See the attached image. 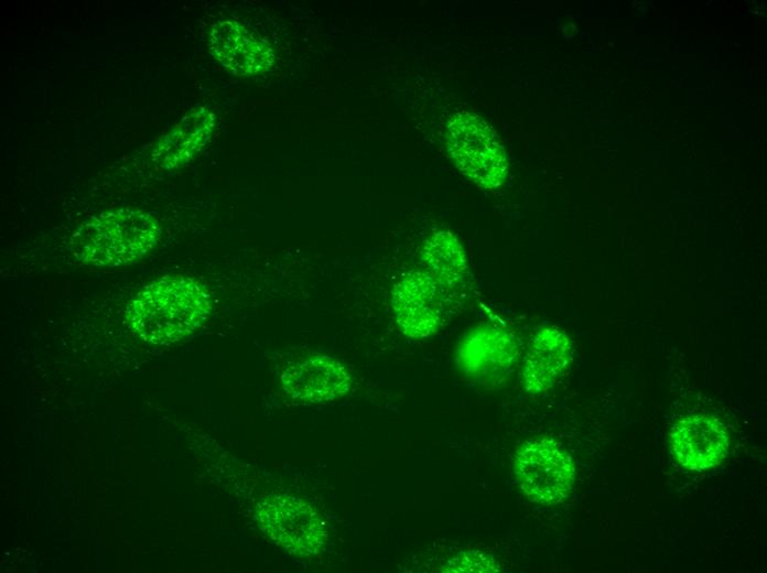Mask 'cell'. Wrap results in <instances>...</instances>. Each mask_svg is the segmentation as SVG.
<instances>
[{
	"label": "cell",
	"instance_id": "cell-8",
	"mask_svg": "<svg viewBox=\"0 0 767 573\" xmlns=\"http://www.w3.org/2000/svg\"><path fill=\"white\" fill-rule=\"evenodd\" d=\"M208 43L215 58L235 75H258L267 72L274 63L272 46L233 20H219L214 23Z\"/></svg>",
	"mask_w": 767,
	"mask_h": 573
},
{
	"label": "cell",
	"instance_id": "cell-11",
	"mask_svg": "<svg viewBox=\"0 0 767 573\" xmlns=\"http://www.w3.org/2000/svg\"><path fill=\"white\" fill-rule=\"evenodd\" d=\"M215 122L209 108H194L156 142L152 151L153 162L163 169L184 165L207 143Z\"/></svg>",
	"mask_w": 767,
	"mask_h": 573
},
{
	"label": "cell",
	"instance_id": "cell-5",
	"mask_svg": "<svg viewBox=\"0 0 767 573\" xmlns=\"http://www.w3.org/2000/svg\"><path fill=\"white\" fill-rule=\"evenodd\" d=\"M514 473L528 499L541 505L565 500L575 479L571 456L561 444L548 437L528 441L517 450Z\"/></svg>",
	"mask_w": 767,
	"mask_h": 573
},
{
	"label": "cell",
	"instance_id": "cell-9",
	"mask_svg": "<svg viewBox=\"0 0 767 573\" xmlns=\"http://www.w3.org/2000/svg\"><path fill=\"white\" fill-rule=\"evenodd\" d=\"M669 443L676 460L683 467L703 471L724 460L730 440L725 426L716 418L694 414L673 425Z\"/></svg>",
	"mask_w": 767,
	"mask_h": 573
},
{
	"label": "cell",
	"instance_id": "cell-3",
	"mask_svg": "<svg viewBox=\"0 0 767 573\" xmlns=\"http://www.w3.org/2000/svg\"><path fill=\"white\" fill-rule=\"evenodd\" d=\"M446 147L461 173L482 188L500 186L508 161L495 130L479 116L455 113L447 122Z\"/></svg>",
	"mask_w": 767,
	"mask_h": 573
},
{
	"label": "cell",
	"instance_id": "cell-7",
	"mask_svg": "<svg viewBox=\"0 0 767 573\" xmlns=\"http://www.w3.org/2000/svg\"><path fill=\"white\" fill-rule=\"evenodd\" d=\"M283 391L304 403H324L345 396L352 378L336 358L315 355L287 367L280 377Z\"/></svg>",
	"mask_w": 767,
	"mask_h": 573
},
{
	"label": "cell",
	"instance_id": "cell-10",
	"mask_svg": "<svg viewBox=\"0 0 767 573\" xmlns=\"http://www.w3.org/2000/svg\"><path fill=\"white\" fill-rule=\"evenodd\" d=\"M572 360V344L557 327H545L531 338L522 366L521 380L529 393L549 390Z\"/></svg>",
	"mask_w": 767,
	"mask_h": 573
},
{
	"label": "cell",
	"instance_id": "cell-6",
	"mask_svg": "<svg viewBox=\"0 0 767 573\" xmlns=\"http://www.w3.org/2000/svg\"><path fill=\"white\" fill-rule=\"evenodd\" d=\"M451 301L452 295L428 271L403 274L391 293L396 323L410 338H424L437 332Z\"/></svg>",
	"mask_w": 767,
	"mask_h": 573
},
{
	"label": "cell",
	"instance_id": "cell-4",
	"mask_svg": "<svg viewBox=\"0 0 767 573\" xmlns=\"http://www.w3.org/2000/svg\"><path fill=\"white\" fill-rule=\"evenodd\" d=\"M257 521L274 544L292 555H315L327 540L321 515L296 496L278 494L266 498L257 507Z\"/></svg>",
	"mask_w": 767,
	"mask_h": 573
},
{
	"label": "cell",
	"instance_id": "cell-12",
	"mask_svg": "<svg viewBox=\"0 0 767 573\" xmlns=\"http://www.w3.org/2000/svg\"><path fill=\"white\" fill-rule=\"evenodd\" d=\"M421 258L426 271L451 294L468 277V263L458 239L447 230H439L424 241Z\"/></svg>",
	"mask_w": 767,
	"mask_h": 573
},
{
	"label": "cell",
	"instance_id": "cell-1",
	"mask_svg": "<svg viewBox=\"0 0 767 573\" xmlns=\"http://www.w3.org/2000/svg\"><path fill=\"white\" fill-rule=\"evenodd\" d=\"M212 299L198 281L175 274L144 286L132 301L133 331L153 344H171L192 334L208 317Z\"/></svg>",
	"mask_w": 767,
	"mask_h": 573
},
{
	"label": "cell",
	"instance_id": "cell-2",
	"mask_svg": "<svg viewBox=\"0 0 767 573\" xmlns=\"http://www.w3.org/2000/svg\"><path fill=\"white\" fill-rule=\"evenodd\" d=\"M158 220L144 210L122 208L97 215L73 235L71 249L83 262L120 266L150 251L160 239Z\"/></svg>",
	"mask_w": 767,
	"mask_h": 573
},
{
	"label": "cell",
	"instance_id": "cell-13",
	"mask_svg": "<svg viewBox=\"0 0 767 573\" xmlns=\"http://www.w3.org/2000/svg\"><path fill=\"white\" fill-rule=\"evenodd\" d=\"M514 349L507 333L483 331L464 343L460 359L467 371L485 375L489 370H505L514 360Z\"/></svg>",
	"mask_w": 767,
	"mask_h": 573
}]
</instances>
